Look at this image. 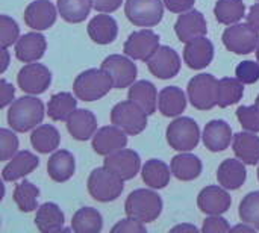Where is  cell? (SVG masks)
I'll list each match as a JSON object with an SVG mask.
<instances>
[{
    "label": "cell",
    "instance_id": "cell-1",
    "mask_svg": "<svg viewBox=\"0 0 259 233\" xmlns=\"http://www.w3.org/2000/svg\"><path fill=\"white\" fill-rule=\"evenodd\" d=\"M44 103L35 96H23L14 100L8 109V124L12 130L24 133L33 130L44 120Z\"/></svg>",
    "mask_w": 259,
    "mask_h": 233
},
{
    "label": "cell",
    "instance_id": "cell-2",
    "mask_svg": "<svg viewBox=\"0 0 259 233\" xmlns=\"http://www.w3.org/2000/svg\"><path fill=\"white\" fill-rule=\"evenodd\" d=\"M114 88L111 74L100 68L82 71L73 82V92L82 102H96L103 99Z\"/></svg>",
    "mask_w": 259,
    "mask_h": 233
},
{
    "label": "cell",
    "instance_id": "cell-3",
    "mask_svg": "<svg viewBox=\"0 0 259 233\" xmlns=\"http://www.w3.org/2000/svg\"><path fill=\"white\" fill-rule=\"evenodd\" d=\"M162 199L158 193L152 190H135L132 191L124 203V212L126 217H132L140 220L141 223H153L155 220L159 218L162 214Z\"/></svg>",
    "mask_w": 259,
    "mask_h": 233
},
{
    "label": "cell",
    "instance_id": "cell-4",
    "mask_svg": "<svg viewBox=\"0 0 259 233\" xmlns=\"http://www.w3.org/2000/svg\"><path fill=\"white\" fill-rule=\"evenodd\" d=\"M90 196L100 203H109L117 200L123 190L124 180H121L117 174L109 171L105 165L100 168H94L87 182Z\"/></svg>",
    "mask_w": 259,
    "mask_h": 233
},
{
    "label": "cell",
    "instance_id": "cell-5",
    "mask_svg": "<svg viewBox=\"0 0 259 233\" xmlns=\"http://www.w3.org/2000/svg\"><path fill=\"white\" fill-rule=\"evenodd\" d=\"M187 94L193 108L211 111L219 103V80L209 73H200L188 82Z\"/></svg>",
    "mask_w": 259,
    "mask_h": 233
},
{
    "label": "cell",
    "instance_id": "cell-6",
    "mask_svg": "<svg viewBox=\"0 0 259 233\" xmlns=\"http://www.w3.org/2000/svg\"><path fill=\"white\" fill-rule=\"evenodd\" d=\"M168 146L176 152H191L199 146L200 127L190 117H178L173 120L165 132Z\"/></svg>",
    "mask_w": 259,
    "mask_h": 233
},
{
    "label": "cell",
    "instance_id": "cell-7",
    "mask_svg": "<svg viewBox=\"0 0 259 233\" xmlns=\"http://www.w3.org/2000/svg\"><path fill=\"white\" fill-rule=\"evenodd\" d=\"M147 114L132 100L117 103L111 111V123L127 135L135 136L146 130L147 127Z\"/></svg>",
    "mask_w": 259,
    "mask_h": 233
},
{
    "label": "cell",
    "instance_id": "cell-8",
    "mask_svg": "<svg viewBox=\"0 0 259 233\" xmlns=\"http://www.w3.org/2000/svg\"><path fill=\"white\" fill-rule=\"evenodd\" d=\"M225 47L235 55H249L259 45V30L249 23H235L225 29L222 35Z\"/></svg>",
    "mask_w": 259,
    "mask_h": 233
},
{
    "label": "cell",
    "instance_id": "cell-9",
    "mask_svg": "<svg viewBox=\"0 0 259 233\" xmlns=\"http://www.w3.org/2000/svg\"><path fill=\"white\" fill-rule=\"evenodd\" d=\"M164 2L161 0H126L124 14L138 27H153L164 17Z\"/></svg>",
    "mask_w": 259,
    "mask_h": 233
},
{
    "label": "cell",
    "instance_id": "cell-10",
    "mask_svg": "<svg viewBox=\"0 0 259 233\" xmlns=\"http://www.w3.org/2000/svg\"><path fill=\"white\" fill-rule=\"evenodd\" d=\"M17 83L20 89L30 96H38L46 92V89L52 83L50 70L38 62L26 64L17 74Z\"/></svg>",
    "mask_w": 259,
    "mask_h": 233
},
{
    "label": "cell",
    "instance_id": "cell-11",
    "mask_svg": "<svg viewBox=\"0 0 259 233\" xmlns=\"http://www.w3.org/2000/svg\"><path fill=\"white\" fill-rule=\"evenodd\" d=\"M159 49V35L150 29H141L132 32L124 41L123 52L134 61L147 62L152 55Z\"/></svg>",
    "mask_w": 259,
    "mask_h": 233
},
{
    "label": "cell",
    "instance_id": "cell-12",
    "mask_svg": "<svg viewBox=\"0 0 259 233\" xmlns=\"http://www.w3.org/2000/svg\"><path fill=\"white\" fill-rule=\"evenodd\" d=\"M102 68L106 70L112 80H114V88L123 89L129 88L138 74L137 64H134V59L129 58L127 55H109L103 59Z\"/></svg>",
    "mask_w": 259,
    "mask_h": 233
},
{
    "label": "cell",
    "instance_id": "cell-13",
    "mask_svg": "<svg viewBox=\"0 0 259 233\" xmlns=\"http://www.w3.org/2000/svg\"><path fill=\"white\" fill-rule=\"evenodd\" d=\"M103 165L124 182L137 177V174L143 168L140 155L131 149H121L112 155L105 156Z\"/></svg>",
    "mask_w": 259,
    "mask_h": 233
},
{
    "label": "cell",
    "instance_id": "cell-14",
    "mask_svg": "<svg viewBox=\"0 0 259 233\" xmlns=\"http://www.w3.org/2000/svg\"><path fill=\"white\" fill-rule=\"evenodd\" d=\"M146 64L149 71L161 80L173 79L175 76H178L182 65L178 52L168 45H159V49L152 55V58Z\"/></svg>",
    "mask_w": 259,
    "mask_h": 233
},
{
    "label": "cell",
    "instance_id": "cell-15",
    "mask_svg": "<svg viewBox=\"0 0 259 233\" xmlns=\"http://www.w3.org/2000/svg\"><path fill=\"white\" fill-rule=\"evenodd\" d=\"M23 18L26 26L32 30H47L56 23L58 6H55L49 0H33L26 6Z\"/></svg>",
    "mask_w": 259,
    "mask_h": 233
},
{
    "label": "cell",
    "instance_id": "cell-16",
    "mask_svg": "<svg viewBox=\"0 0 259 233\" xmlns=\"http://www.w3.org/2000/svg\"><path fill=\"white\" fill-rule=\"evenodd\" d=\"M93 150L100 156L112 155L127 146V133L117 126H105L97 129L91 138Z\"/></svg>",
    "mask_w": 259,
    "mask_h": 233
},
{
    "label": "cell",
    "instance_id": "cell-17",
    "mask_svg": "<svg viewBox=\"0 0 259 233\" xmlns=\"http://www.w3.org/2000/svg\"><path fill=\"white\" fill-rule=\"evenodd\" d=\"M232 197L222 185H211L203 188L197 196V206L206 215H223L229 211Z\"/></svg>",
    "mask_w": 259,
    "mask_h": 233
},
{
    "label": "cell",
    "instance_id": "cell-18",
    "mask_svg": "<svg viewBox=\"0 0 259 233\" xmlns=\"http://www.w3.org/2000/svg\"><path fill=\"white\" fill-rule=\"evenodd\" d=\"M175 33L178 39L182 42H188L194 38L205 36L208 33V24L205 15L196 9L182 12L175 23Z\"/></svg>",
    "mask_w": 259,
    "mask_h": 233
},
{
    "label": "cell",
    "instance_id": "cell-19",
    "mask_svg": "<svg viewBox=\"0 0 259 233\" xmlns=\"http://www.w3.org/2000/svg\"><path fill=\"white\" fill-rule=\"evenodd\" d=\"M214 59V44L205 36L194 38L185 42L184 61L191 70H203Z\"/></svg>",
    "mask_w": 259,
    "mask_h": 233
},
{
    "label": "cell",
    "instance_id": "cell-20",
    "mask_svg": "<svg viewBox=\"0 0 259 233\" xmlns=\"http://www.w3.org/2000/svg\"><path fill=\"white\" fill-rule=\"evenodd\" d=\"M47 49V41L46 36L35 30V32H29L24 33L18 38V41L15 42V56L18 61L29 64V62H36L39 61Z\"/></svg>",
    "mask_w": 259,
    "mask_h": 233
},
{
    "label": "cell",
    "instance_id": "cell-21",
    "mask_svg": "<svg viewBox=\"0 0 259 233\" xmlns=\"http://www.w3.org/2000/svg\"><path fill=\"white\" fill-rule=\"evenodd\" d=\"M202 139L209 152L219 153L225 152L231 146V143L234 141V135L231 126L225 120H211L203 129Z\"/></svg>",
    "mask_w": 259,
    "mask_h": 233
},
{
    "label": "cell",
    "instance_id": "cell-22",
    "mask_svg": "<svg viewBox=\"0 0 259 233\" xmlns=\"http://www.w3.org/2000/svg\"><path fill=\"white\" fill-rule=\"evenodd\" d=\"M39 165V159L29 150H21L12 156L2 170V177L5 182H15L29 176Z\"/></svg>",
    "mask_w": 259,
    "mask_h": 233
},
{
    "label": "cell",
    "instance_id": "cell-23",
    "mask_svg": "<svg viewBox=\"0 0 259 233\" xmlns=\"http://www.w3.org/2000/svg\"><path fill=\"white\" fill-rule=\"evenodd\" d=\"M247 179L246 164L237 159H225L217 170V182L228 191L240 190Z\"/></svg>",
    "mask_w": 259,
    "mask_h": 233
},
{
    "label": "cell",
    "instance_id": "cell-24",
    "mask_svg": "<svg viewBox=\"0 0 259 233\" xmlns=\"http://www.w3.org/2000/svg\"><path fill=\"white\" fill-rule=\"evenodd\" d=\"M88 35L90 38L99 44V45H106L115 41L118 35V24L114 17L109 14L100 12L99 15L93 17L88 23Z\"/></svg>",
    "mask_w": 259,
    "mask_h": 233
},
{
    "label": "cell",
    "instance_id": "cell-25",
    "mask_svg": "<svg viewBox=\"0 0 259 233\" xmlns=\"http://www.w3.org/2000/svg\"><path fill=\"white\" fill-rule=\"evenodd\" d=\"M65 123L68 133L77 141H88L97 132V118L88 109H76Z\"/></svg>",
    "mask_w": 259,
    "mask_h": 233
},
{
    "label": "cell",
    "instance_id": "cell-26",
    "mask_svg": "<svg viewBox=\"0 0 259 233\" xmlns=\"http://www.w3.org/2000/svg\"><path fill=\"white\" fill-rule=\"evenodd\" d=\"M76 161L68 150H56L47 161V174L53 182L64 183L74 176Z\"/></svg>",
    "mask_w": 259,
    "mask_h": 233
},
{
    "label": "cell",
    "instance_id": "cell-27",
    "mask_svg": "<svg viewBox=\"0 0 259 233\" xmlns=\"http://www.w3.org/2000/svg\"><path fill=\"white\" fill-rule=\"evenodd\" d=\"M35 226L41 233H56L64 230L65 215L56 203L47 202L36 209Z\"/></svg>",
    "mask_w": 259,
    "mask_h": 233
},
{
    "label": "cell",
    "instance_id": "cell-28",
    "mask_svg": "<svg viewBox=\"0 0 259 233\" xmlns=\"http://www.w3.org/2000/svg\"><path fill=\"white\" fill-rule=\"evenodd\" d=\"M158 91L149 80H138L129 86L127 99L137 103L147 115H152L158 109Z\"/></svg>",
    "mask_w": 259,
    "mask_h": 233
},
{
    "label": "cell",
    "instance_id": "cell-29",
    "mask_svg": "<svg viewBox=\"0 0 259 233\" xmlns=\"http://www.w3.org/2000/svg\"><path fill=\"white\" fill-rule=\"evenodd\" d=\"M232 150L235 158L243 161L246 165L259 164V136L255 132H238L234 135Z\"/></svg>",
    "mask_w": 259,
    "mask_h": 233
},
{
    "label": "cell",
    "instance_id": "cell-30",
    "mask_svg": "<svg viewBox=\"0 0 259 233\" xmlns=\"http://www.w3.org/2000/svg\"><path fill=\"white\" fill-rule=\"evenodd\" d=\"M171 173L176 179L182 182H191L202 174V161L199 156L191 155L190 152H181L171 159Z\"/></svg>",
    "mask_w": 259,
    "mask_h": 233
},
{
    "label": "cell",
    "instance_id": "cell-31",
    "mask_svg": "<svg viewBox=\"0 0 259 233\" xmlns=\"http://www.w3.org/2000/svg\"><path fill=\"white\" fill-rule=\"evenodd\" d=\"M187 108L185 92L178 86H165L158 96V109L164 117H179Z\"/></svg>",
    "mask_w": 259,
    "mask_h": 233
},
{
    "label": "cell",
    "instance_id": "cell-32",
    "mask_svg": "<svg viewBox=\"0 0 259 233\" xmlns=\"http://www.w3.org/2000/svg\"><path fill=\"white\" fill-rule=\"evenodd\" d=\"M171 167H168L161 159H149L141 168L143 182L153 190H162L170 183Z\"/></svg>",
    "mask_w": 259,
    "mask_h": 233
},
{
    "label": "cell",
    "instance_id": "cell-33",
    "mask_svg": "<svg viewBox=\"0 0 259 233\" xmlns=\"http://www.w3.org/2000/svg\"><path fill=\"white\" fill-rule=\"evenodd\" d=\"M59 143H61V135L58 129L52 124H39L30 133V144L41 155H49L56 152Z\"/></svg>",
    "mask_w": 259,
    "mask_h": 233
},
{
    "label": "cell",
    "instance_id": "cell-34",
    "mask_svg": "<svg viewBox=\"0 0 259 233\" xmlns=\"http://www.w3.org/2000/svg\"><path fill=\"white\" fill-rule=\"evenodd\" d=\"M77 109V100L71 92L62 91L50 97L47 103V115L53 121H67L68 117Z\"/></svg>",
    "mask_w": 259,
    "mask_h": 233
},
{
    "label": "cell",
    "instance_id": "cell-35",
    "mask_svg": "<svg viewBox=\"0 0 259 233\" xmlns=\"http://www.w3.org/2000/svg\"><path fill=\"white\" fill-rule=\"evenodd\" d=\"M102 229V214L94 208H80L71 218V230L74 233H99Z\"/></svg>",
    "mask_w": 259,
    "mask_h": 233
},
{
    "label": "cell",
    "instance_id": "cell-36",
    "mask_svg": "<svg viewBox=\"0 0 259 233\" xmlns=\"http://www.w3.org/2000/svg\"><path fill=\"white\" fill-rule=\"evenodd\" d=\"M56 6L61 18L71 24L85 21V18L94 8L93 0H58Z\"/></svg>",
    "mask_w": 259,
    "mask_h": 233
},
{
    "label": "cell",
    "instance_id": "cell-37",
    "mask_svg": "<svg viewBox=\"0 0 259 233\" xmlns=\"http://www.w3.org/2000/svg\"><path fill=\"white\" fill-rule=\"evenodd\" d=\"M214 15L219 23L231 26L243 20L246 15V5L243 0H219L214 6Z\"/></svg>",
    "mask_w": 259,
    "mask_h": 233
},
{
    "label": "cell",
    "instance_id": "cell-38",
    "mask_svg": "<svg viewBox=\"0 0 259 233\" xmlns=\"http://www.w3.org/2000/svg\"><path fill=\"white\" fill-rule=\"evenodd\" d=\"M244 96V83L237 77H223L219 80V108L237 105Z\"/></svg>",
    "mask_w": 259,
    "mask_h": 233
},
{
    "label": "cell",
    "instance_id": "cell-39",
    "mask_svg": "<svg viewBox=\"0 0 259 233\" xmlns=\"http://www.w3.org/2000/svg\"><path fill=\"white\" fill-rule=\"evenodd\" d=\"M38 197H39V190L29 180H23L18 185H15L12 199L17 205V208L21 212H32L38 209Z\"/></svg>",
    "mask_w": 259,
    "mask_h": 233
},
{
    "label": "cell",
    "instance_id": "cell-40",
    "mask_svg": "<svg viewBox=\"0 0 259 233\" xmlns=\"http://www.w3.org/2000/svg\"><path fill=\"white\" fill-rule=\"evenodd\" d=\"M238 215L243 223H247L259 230V191L249 193L243 197L238 208Z\"/></svg>",
    "mask_w": 259,
    "mask_h": 233
},
{
    "label": "cell",
    "instance_id": "cell-41",
    "mask_svg": "<svg viewBox=\"0 0 259 233\" xmlns=\"http://www.w3.org/2000/svg\"><path fill=\"white\" fill-rule=\"evenodd\" d=\"M20 38V27L17 21L8 15H0V44L8 49Z\"/></svg>",
    "mask_w": 259,
    "mask_h": 233
},
{
    "label": "cell",
    "instance_id": "cell-42",
    "mask_svg": "<svg viewBox=\"0 0 259 233\" xmlns=\"http://www.w3.org/2000/svg\"><path fill=\"white\" fill-rule=\"evenodd\" d=\"M18 153V138L12 129H0V161H9Z\"/></svg>",
    "mask_w": 259,
    "mask_h": 233
},
{
    "label": "cell",
    "instance_id": "cell-43",
    "mask_svg": "<svg viewBox=\"0 0 259 233\" xmlns=\"http://www.w3.org/2000/svg\"><path fill=\"white\" fill-rule=\"evenodd\" d=\"M237 118L244 130L249 132H259V106L250 105V106H240L237 109Z\"/></svg>",
    "mask_w": 259,
    "mask_h": 233
},
{
    "label": "cell",
    "instance_id": "cell-44",
    "mask_svg": "<svg viewBox=\"0 0 259 233\" xmlns=\"http://www.w3.org/2000/svg\"><path fill=\"white\" fill-rule=\"evenodd\" d=\"M235 77L240 79L244 85H253L259 80V62L243 61L235 68Z\"/></svg>",
    "mask_w": 259,
    "mask_h": 233
},
{
    "label": "cell",
    "instance_id": "cell-45",
    "mask_svg": "<svg viewBox=\"0 0 259 233\" xmlns=\"http://www.w3.org/2000/svg\"><path fill=\"white\" fill-rule=\"evenodd\" d=\"M111 232L114 233H146V224L141 223L137 218L132 217H126L123 220H120L115 226H112Z\"/></svg>",
    "mask_w": 259,
    "mask_h": 233
},
{
    "label": "cell",
    "instance_id": "cell-46",
    "mask_svg": "<svg viewBox=\"0 0 259 233\" xmlns=\"http://www.w3.org/2000/svg\"><path fill=\"white\" fill-rule=\"evenodd\" d=\"M202 232L205 233H226L231 232V226L228 220H225L222 215H209L202 226Z\"/></svg>",
    "mask_w": 259,
    "mask_h": 233
},
{
    "label": "cell",
    "instance_id": "cell-47",
    "mask_svg": "<svg viewBox=\"0 0 259 233\" xmlns=\"http://www.w3.org/2000/svg\"><path fill=\"white\" fill-rule=\"evenodd\" d=\"M14 96H15L14 85L2 79L0 80V108L5 109L8 105H11L14 102Z\"/></svg>",
    "mask_w": 259,
    "mask_h": 233
},
{
    "label": "cell",
    "instance_id": "cell-48",
    "mask_svg": "<svg viewBox=\"0 0 259 233\" xmlns=\"http://www.w3.org/2000/svg\"><path fill=\"white\" fill-rule=\"evenodd\" d=\"M196 0H164L165 8L173 14H182L193 9Z\"/></svg>",
    "mask_w": 259,
    "mask_h": 233
},
{
    "label": "cell",
    "instance_id": "cell-49",
    "mask_svg": "<svg viewBox=\"0 0 259 233\" xmlns=\"http://www.w3.org/2000/svg\"><path fill=\"white\" fill-rule=\"evenodd\" d=\"M123 0H93V6L97 12L111 14L121 6Z\"/></svg>",
    "mask_w": 259,
    "mask_h": 233
},
{
    "label": "cell",
    "instance_id": "cell-50",
    "mask_svg": "<svg viewBox=\"0 0 259 233\" xmlns=\"http://www.w3.org/2000/svg\"><path fill=\"white\" fill-rule=\"evenodd\" d=\"M246 18H247V23L250 26H253L256 30H259V2L255 3L253 6H250L249 14L246 15Z\"/></svg>",
    "mask_w": 259,
    "mask_h": 233
},
{
    "label": "cell",
    "instance_id": "cell-51",
    "mask_svg": "<svg viewBox=\"0 0 259 233\" xmlns=\"http://www.w3.org/2000/svg\"><path fill=\"white\" fill-rule=\"evenodd\" d=\"M199 232V230H202V229H199V227H196L194 224H179V226H175L173 229H171V232Z\"/></svg>",
    "mask_w": 259,
    "mask_h": 233
},
{
    "label": "cell",
    "instance_id": "cell-52",
    "mask_svg": "<svg viewBox=\"0 0 259 233\" xmlns=\"http://www.w3.org/2000/svg\"><path fill=\"white\" fill-rule=\"evenodd\" d=\"M8 65H9V52H8V49L2 47V67H0V73H5Z\"/></svg>",
    "mask_w": 259,
    "mask_h": 233
},
{
    "label": "cell",
    "instance_id": "cell-53",
    "mask_svg": "<svg viewBox=\"0 0 259 233\" xmlns=\"http://www.w3.org/2000/svg\"><path fill=\"white\" fill-rule=\"evenodd\" d=\"M256 229L247 223H243V224H237L234 227H231V232H255Z\"/></svg>",
    "mask_w": 259,
    "mask_h": 233
},
{
    "label": "cell",
    "instance_id": "cell-54",
    "mask_svg": "<svg viewBox=\"0 0 259 233\" xmlns=\"http://www.w3.org/2000/svg\"><path fill=\"white\" fill-rule=\"evenodd\" d=\"M256 59H258V62H259V45H258V49H256Z\"/></svg>",
    "mask_w": 259,
    "mask_h": 233
},
{
    "label": "cell",
    "instance_id": "cell-55",
    "mask_svg": "<svg viewBox=\"0 0 259 233\" xmlns=\"http://www.w3.org/2000/svg\"><path fill=\"white\" fill-rule=\"evenodd\" d=\"M255 105H256V106H259V94H258V97H256V100H255Z\"/></svg>",
    "mask_w": 259,
    "mask_h": 233
},
{
    "label": "cell",
    "instance_id": "cell-56",
    "mask_svg": "<svg viewBox=\"0 0 259 233\" xmlns=\"http://www.w3.org/2000/svg\"><path fill=\"white\" fill-rule=\"evenodd\" d=\"M258 180H259V167H258Z\"/></svg>",
    "mask_w": 259,
    "mask_h": 233
},
{
    "label": "cell",
    "instance_id": "cell-57",
    "mask_svg": "<svg viewBox=\"0 0 259 233\" xmlns=\"http://www.w3.org/2000/svg\"><path fill=\"white\" fill-rule=\"evenodd\" d=\"M258 2H259V0H258Z\"/></svg>",
    "mask_w": 259,
    "mask_h": 233
}]
</instances>
